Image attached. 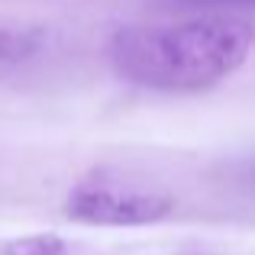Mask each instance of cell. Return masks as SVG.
Wrapping results in <instances>:
<instances>
[{
  "instance_id": "6da1fadb",
  "label": "cell",
  "mask_w": 255,
  "mask_h": 255,
  "mask_svg": "<svg viewBox=\"0 0 255 255\" xmlns=\"http://www.w3.org/2000/svg\"><path fill=\"white\" fill-rule=\"evenodd\" d=\"M255 29L233 13L168 23H132L110 36L107 55L123 81L162 94H197L236 75L252 55Z\"/></svg>"
},
{
  "instance_id": "7a4b0ae2",
  "label": "cell",
  "mask_w": 255,
  "mask_h": 255,
  "mask_svg": "<svg viewBox=\"0 0 255 255\" xmlns=\"http://www.w3.org/2000/svg\"><path fill=\"white\" fill-rule=\"evenodd\" d=\"M65 213L87 226H152L174 213V197L126 178L91 174L71 187Z\"/></svg>"
},
{
  "instance_id": "3957f363",
  "label": "cell",
  "mask_w": 255,
  "mask_h": 255,
  "mask_svg": "<svg viewBox=\"0 0 255 255\" xmlns=\"http://www.w3.org/2000/svg\"><path fill=\"white\" fill-rule=\"evenodd\" d=\"M45 45V32L26 23H0V65H16L39 55Z\"/></svg>"
},
{
  "instance_id": "277c9868",
  "label": "cell",
  "mask_w": 255,
  "mask_h": 255,
  "mask_svg": "<svg viewBox=\"0 0 255 255\" xmlns=\"http://www.w3.org/2000/svg\"><path fill=\"white\" fill-rule=\"evenodd\" d=\"M65 252H68L65 239L52 236V233H39V236L13 239V243L3 249V255H65Z\"/></svg>"
},
{
  "instance_id": "5b68a950",
  "label": "cell",
  "mask_w": 255,
  "mask_h": 255,
  "mask_svg": "<svg viewBox=\"0 0 255 255\" xmlns=\"http://www.w3.org/2000/svg\"><path fill=\"white\" fill-rule=\"evenodd\" d=\"M223 178L230 181L233 187H239V191L255 194V152L223 162Z\"/></svg>"
},
{
  "instance_id": "8992f818",
  "label": "cell",
  "mask_w": 255,
  "mask_h": 255,
  "mask_svg": "<svg viewBox=\"0 0 255 255\" xmlns=\"http://www.w3.org/2000/svg\"><path fill=\"white\" fill-rule=\"evenodd\" d=\"M181 6H197V10L223 13V10H255V0H178Z\"/></svg>"
}]
</instances>
